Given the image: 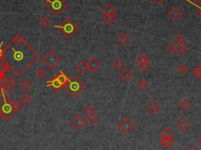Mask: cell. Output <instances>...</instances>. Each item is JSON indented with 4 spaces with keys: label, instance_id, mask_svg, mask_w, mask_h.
Instances as JSON below:
<instances>
[{
    "label": "cell",
    "instance_id": "cell-4",
    "mask_svg": "<svg viewBox=\"0 0 201 150\" xmlns=\"http://www.w3.org/2000/svg\"><path fill=\"white\" fill-rule=\"evenodd\" d=\"M44 6L54 17H58L68 8L69 4L65 0H45Z\"/></svg>",
    "mask_w": 201,
    "mask_h": 150
},
{
    "label": "cell",
    "instance_id": "cell-7",
    "mask_svg": "<svg viewBox=\"0 0 201 150\" xmlns=\"http://www.w3.org/2000/svg\"><path fill=\"white\" fill-rule=\"evenodd\" d=\"M119 130L125 135L131 133L134 128V124L129 118H124L118 125Z\"/></svg>",
    "mask_w": 201,
    "mask_h": 150
},
{
    "label": "cell",
    "instance_id": "cell-19",
    "mask_svg": "<svg viewBox=\"0 0 201 150\" xmlns=\"http://www.w3.org/2000/svg\"><path fill=\"white\" fill-rule=\"evenodd\" d=\"M10 94H11V89L7 85L0 84V95H2V98H8Z\"/></svg>",
    "mask_w": 201,
    "mask_h": 150
},
{
    "label": "cell",
    "instance_id": "cell-26",
    "mask_svg": "<svg viewBox=\"0 0 201 150\" xmlns=\"http://www.w3.org/2000/svg\"><path fill=\"white\" fill-rule=\"evenodd\" d=\"M137 68L142 72H146L148 71L151 67V64L149 63V61H145V62H140L137 63Z\"/></svg>",
    "mask_w": 201,
    "mask_h": 150
},
{
    "label": "cell",
    "instance_id": "cell-21",
    "mask_svg": "<svg viewBox=\"0 0 201 150\" xmlns=\"http://www.w3.org/2000/svg\"><path fill=\"white\" fill-rule=\"evenodd\" d=\"M20 101L21 103V105H24L25 106H28V105H30V103L32 101V98L29 95L25 93V95L20 97Z\"/></svg>",
    "mask_w": 201,
    "mask_h": 150
},
{
    "label": "cell",
    "instance_id": "cell-8",
    "mask_svg": "<svg viewBox=\"0 0 201 150\" xmlns=\"http://www.w3.org/2000/svg\"><path fill=\"white\" fill-rule=\"evenodd\" d=\"M87 124V121L81 115H76L71 122V125L73 126L75 130H81Z\"/></svg>",
    "mask_w": 201,
    "mask_h": 150
},
{
    "label": "cell",
    "instance_id": "cell-6",
    "mask_svg": "<svg viewBox=\"0 0 201 150\" xmlns=\"http://www.w3.org/2000/svg\"><path fill=\"white\" fill-rule=\"evenodd\" d=\"M0 113L2 114V118L5 120H9L13 115L15 114L13 105H12V101L10 98H4L0 102Z\"/></svg>",
    "mask_w": 201,
    "mask_h": 150
},
{
    "label": "cell",
    "instance_id": "cell-5",
    "mask_svg": "<svg viewBox=\"0 0 201 150\" xmlns=\"http://www.w3.org/2000/svg\"><path fill=\"white\" fill-rule=\"evenodd\" d=\"M60 61H61V58L60 57V56L53 50L49 51L42 57V61L50 69H54L57 64H60Z\"/></svg>",
    "mask_w": 201,
    "mask_h": 150
},
{
    "label": "cell",
    "instance_id": "cell-13",
    "mask_svg": "<svg viewBox=\"0 0 201 150\" xmlns=\"http://www.w3.org/2000/svg\"><path fill=\"white\" fill-rule=\"evenodd\" d=\"M104 15H116L117 13V9L112 5V4H108L102 10Z\"/></svg>",
    "mask_w": 201,
    "mask_h": 150
},
{
    "label": "cell",
    "instance_id": "cell-41",
    "mask_svg": "<svg viewBox=\"0 0 201 150\" xmlns=\"http://www.w3.org/2000/svg\"><path fill=\"white\" fill-rule=\"evenodd\" d=\"M17 79H15L14 78H13V77L9 78V81H8V83H7V86H8L10 89H12V88H14L16 86H17Z\"/></svg>",
    "mask_w": 201,
    "mask_h": 150
},
{
    "label": "cell",
    "instance_id": "cell-42",
    "mask_svg": "<svg viewBox=\"0 0 201 150\" xmlns=\"http://www.w3.org/2000/svg\"><path fill=\"white\" fill-rule=\"evenodd\" d=\"M98 118H97V116H95L94 114L91 115V116H89L88 117V121L90 122V123H91V124L93 125H95L97 124V123H98Z\"/></svg>",
    "mask_w": 201,
    "mask_h": 150
},
{
    "label": "cell",
    "instance_id": "cell-30",
    "mask_svg": "<svg viewBox=\"0 0 201 150\" xmlns=\"http://www.w3.org/2000/svg\"><path fill=\"white\" fill-rule=\"evenodd\" d=\"M25 42V39H24V38L22 37L20 35H17V36H16L14 39H12L10 42L16 44V45H20V44H22L23 42Z\"/></svg>",
    "mask_w": 201,
    "mask_h": 150
},
{
    "label": "cell",
    "instance_id": "cell-32",
    "mask_svg": "<svg viewBox=\"0 0 201 150\" xmlns=\"http://www.w3.org/2000/svg\"><path fill=\"white\" fill-rule=\"evenodd\" d=\"M189 71H190L189 67H188V66H186L185 64H181L178 68V73L181 75H185V73H187Z\"/></svg>",
    "mask_w": 201,
    "mask_h": 150
},
{
    "label": "cell",
    "instance_id": "cell-11",
    "mask_svg": "<svg viewBox=\"0 0 201 150\" xmlns=\"http://www.w3.org/2000/svg\"><path fill=\"white\" fill-rule=\"evenodd\" d=\"M168 16L170 18L174 21H177L182 17V12L180 9H178L177 7H174L168 12Z\"/></svg>",
    "mask_w": 201,
    "mask_h": 150
},
{
    "label": "cell",
    "instance_id": "cell-15",
    "mask_svg": "<svg viewBox=\"0 0 201 150\" xmlns=\"http://www.w3.org/2000/svg\"><path fill=\"white\" fill-rule=\"evenodd\" d=\"M133 74L128 68H126L124 70H123L120 73V78L123 81H124L125 83H127L132 79Z\"/></svg>",
    "mask_w": 201,
    "mask_h": 150
},
{
    "label": "cell",
    "instance_id": "cell-38",
    "mask_svg": "<svg viewBox=\"0 0 201 150\" xmlns=\"http://www.w3.org/2000/svg\"><path fill=\"white\" fill-rule=\"evenodd\" d=\"M47 71H46L44 68H40L38 70V72H37V76H38L39 79H44L45 77H47Z\"/></svg>",
    "mask_w": 201,
    "mask_h": 150
},
{
    "label": "cell",
    "instance_id": "cell-35",
    "mask_svg": "<svg viewBox=\"0 0 201 150\" xmlns=\"http://www.w3.org/2000/svg\"><path fill=\"white\" fill-rule=\"evenodd\" d=\"M12 105H13V108H14V112H15V113H17V111H19V110L21 108V103L19 102L18 101H17V100H14V101H12Z\"/></svg>",
    "mask_w": 201,
    "mask_h": 150
},
{
    "label": "cell",
    "instance_id": "cell-34",
    "mask_svg": "<svg viewBox=\"0 0 201 150\" xmlns=\"http://www.w3.org/2000/svg\"><path fill=\"white\" fill-rule=\"evenodd\" d=\"M148 86H149V84H148V83L145 79H141L138 82V83H137V87L139 88L141 90H145L148 87Z\"/></svg>",
    "mask_w": 201,
    "mask_h": 150
},
{
    "label": "cell",
    "instance_id": "cell-47",
    "mask_svg": "<svg viewBox=\"0 0 201 150\" xmlns=\"http://www.w3.org/2000/svg\"><path fill=\"white\" fill-rule=\"evenodd\" d=\"M198 14L201 17V7H199V10H198Z\"/></svg>",
    "mask_w": 201,
    "mask_h": 150
},
{
    "label": "cell",
    "instance_id": "cell-16",
    "mask_svg": "<svg viewBox=\"0 0 201 150\" xmlns=\"http://www.w3.org/2000/svg\"><path fill=\"white\" fill-rule=\"evenodd\" d=\"M32 87H33V83L29 79H24L20 84V88L25 92L31 90Z\"/></svg>",
    "mask_w": 201,
    "mask_h": 150
},
{
    "label": "cell",
    "instance_id": "cell-48",
    "mask_svg": "<svg viewBox=\"0 0 201 150\" xmlns=\"http://www.w3.org/2000/svg\"><path fill=\"white\" fill-rule=\"evenodd\" d=\"M187 150H196V149L194 148V147H190V148H188Z\"/></svg>",
    "mask_w": 201,
    "mask_h": 150
},
{
    "label": "cell",
    "instance_id": "cell-18",
    "mask_svg": "<svg viewBox=\"0 0 201 150\" xmlns=\"http://www.w3.org/2000/svg\"><path fill=\"white\" fill-rule=\"evenodd\" d=\"M178 107L185 112L189 111V110L190 109V108L192 107V103L190 102V100L188 99V98H184V99L178 104Z\"/></svg>",
    "mask_w": 201,
    "mask_h": 150
},
{
    "label": "cell",
    "instance_id": "cell-10",
    "mask_svg": "<svg viewBox=\"0 0 201 150\" xmlns=\"http://www.w3.org/2000/svg\"><path fill=\"white\" fill-rule=\"evenodd\" d=\"M87 67H88V70L91 73H94L98 70L100 68V63L96 57H91V59L87 62Z\"/></svg>",
    "mask_w": 201,
    "mask_h": 150
},
{
    "label": "cell",
    "instance_id": "cell-23",
    "mask_svg": "<svg viewBox=\"0 0 201 150\" xmlns=\"http://www.w3.org/2000/svg\"><path fill=\"white\" fill-rule=\"evenodd\" d=\"M159 143L165 148H168L174 143L173 138H161L159 140Z\"/></svg>",
    "mask_w": 201,
    "mask_h": 150
},
{
    "label": "cell",
    "instance_id": "cell-28",
    "mask_svg": "<svg viewBox=\"0 0 201 150\" xmlns=\"http://www.w3.org/2000/svg\"><path fill=\"white\" fill-rule=\"evenodd\" d=\"M188 51H189V48H188V46L184 42H183V43L178 44V46H177V51H178V52L179 53V54H181V55L185 54L186 53L188 52Z\"/></svg>",
    "mask_w": 201,
    "mask_h": 150
},
{
    "label": "cell",
    "instance_id": "cell-27",
    "mask_svg": "<svg viewBox=\"0 0 201 150\" xmlns=\"http://www.w3.org/2000/svg\"><path fill=\"white\" fill-rule=\"evenodd\" d=\"M161 138H174V132L169 127H166L161 132Z\"/></svg>",
    "mask_w": 201,
    "mask_h": 150
},
{
    "label": "cell",
    "instance_id": "cell-43",
    "mask_svg": "<svg viewBox=\"0 0 201 150\" xmlns=\"http://www.w3.org/2000/svg\"><path fill=\"white\" fill-rule=\"evenodd\" d=\"M9 78L10 77H8L7 75L4 76H2V77L0 79V84L7 85V83H8V81H9Z\"/></svg>",
    "mask_w": 201,
    "mask_h": 150
},
{
    "label": "cell",
    "instance_id": "cell-49",
    "mask_svg": "<svg viewBox=\"0 0 201 150\" xmlns=\"http://www.w3.org/2000/svg\"><path fill=\"white\" fill-rule=\"evenodd\" d=\"M193 2H195L196 3H199L201 2V0H193Z\"/></svg>",
    "mask_w": 201,
    "mask_h": 150
},
{
    "label": "cell",
    "instance_id": "cell-44",
    "mask_svg": "<svg viewBox=\"0 0 201 150\" xmlns=\"http://www.w3.org/2000/svg\"><path fill=\"white\" fill-rule=\"evenodd\" d=\"M2 65L4 66V68H5V69L7 70V73H8L9 71H10V70H11V67H10V65L9 64V63L7 62V61H4L3 64H2Z\"/></svg>",
    "mask_w": 201,
    "mask_h": 150
},
{
    "label": "cell",
    "instance_id": "cell-50",
    "mask_svg": "<svg viewBox=\"0 0 201 150\" xmlns=\"http://www.w3.org/2000/svg\"><path fill=\"white\" fill-rule=\"evenodd\" d=\"M199 145H200V146H201V138L199 140Z\"/></svg>",
    "mask_w": 201,
    "mask_h": 150
},
{
    "label": "cell",
    "instance_id": "cell-36",
    "mask_svg": "<svg viewBox=\"0 0 201 150\" xmlns=\"http://www.w3.org/2000/svg\"><path fill=\"white\" fill-rule=\"evenodd\" d=\"M136 61H137V63H140V62H145V61H149V57H148V56L146 55L145 54H141L137 57Z\"/></svg>",
    "mask_w": 201,
    "mask_h": 150
},
{
    "label": "cell",
    "instance_id": "cell-37",
    "mask_svg": "<svg viewBox=\"0 0 201 150\" xmlns=\"http://www.w3.org/2000/svg\"><path fill=\"white\" fill-rule=\"evenodd\" d=\"M193 75L197 79H201V66H196L193 71Z\"/></svg>",
    "mask_w": 201,
    "mask_h": 150
},
{
    "label": "cell",
    "instance_id": "cell-25",
    "mask_svg": "<svg viewBox=\"0 0 201 150\" xmlns=\"http://www.w3.org/2000/svg\"><path fill=\"white\" fill-rule=\"evenodd\" d=\"M51 24V21L50 19L47 17H42V18L39 20V25L42 28V29H46L47 28H49Z\"/></svg>",
    "mask_w": 201,
    "mask_h": 150
},
{
    "label": "cell",
    "instance_id": "cell-29",
    "mask_svg": "<svg viewBox=\"0 0 201 150\" xmlns=\"http://www.w3.org/2000/svg\"><path fill=\"white\" fill-rule=\"evenodd\" d=\"M83 113H85V114L87 115V117H89V116L94 114L95 109H94V108L91 105H87V106L83 109Z\"/></svg>",
    "mask_w": 201,
    "mask_h": 150
},
{
    "label": "cell",
    "instance_id": "cell-51",
    "mask_svg": "<svg viewBox=\"0 0 201 150\" xmlns=\"http://www.w3.org/2000/svg\"><path fill=\"white\" fill-rule=\"evenodd\" d=\"M1 119H2V114H1V113H0V120H1Z\"/></svg>",
    "mask_w": 201,
    "mask_h": 150
},
{
    "label": "cell",
    "instance_id": "cell-40",
    "mask_svg": "<svg viewBox=\"0 0 201 150\" xmlns=\"http://www.w3.org/2000/svg\"><path fill=\"white\" fill-rule=\"evenodd\" d=\"M112 65H113V67H114L115 68L120 69L124 65V63H123V61H121L120 59H116L113 61V63H112Z\"/></svg>",
    "mask_w": 201,
    "mask_h": 150
},
{
    "label": "cell",
    "instance_id": "cell-14",
    "mask_svg": "<svg viewBox=\"0 0 201 150\" xmlns=\"http://www.w3.org/2000/svg\"><path fill=\"white\" fill-rule=\"evenodd\" d=\"M54 76H55V77L57 79V80H58V81L60 82L62 85H63V86H64V87L66 86V84H67L68 82H69V78L66 76L65 73L64 72L60 71L58 73H57V74H56Z\"/></svg>",
    "mask_w": 201,
    "mask_h": 150
},
{
    "label": "cell",
    "instance_id": "cell-20",
    "mask_svg": "<svg viewBox=\"0 0 201 150\" xmlns=\"http://www.w3.org/2000/svg\"><path fill=\"white\" fill-rule=\"evenodd\" d=\"M147 109L151 114L155 115L159 113V110H160V107H159V105L156 103V101H153V102L151 103L150 105L148 106Z\"/></svg>",
    "mask_w": 201,
    "mask_h": 150
},
{
    "label": "cell",
    "instance_id": "cell-22",
    "mask_svg": "<svg viewBox=\"0 0 201 150\" xmlns=\"http://www.w3.org/2000/svg\"><path fill=\"white\" fill-rule=\"evenodd\" d=\"M117 41L123 46H125L126 44H127L128 42L130 41V37L126 33L123 32L120 35H119L117 37Z\"/></svg>",
    "mask_w": 201,
    "mask_h": 150
},
{
    "label": "cell",
    "instance_id": "cell-9",
    "mask_svg": "<svg viewBox=\"0 0 201 150\" xmlns=\"http://www.w3.org/2000/svg\"><path fill=\"white\" fill-rule=\"evenodd\" d=\"M47 87L51 88L55 93H58L63 88H65L64 86H63V85L57 80V79L55 76H54L52 79H50V80H48V81L47 82Z\"/></svg>",
    "mask_w": 201,
    "mask_h": 150
},
{
    "label": "cell",
    "instance_id": "cell-33",
    "mask_svg": "<svg viewBox=\"0 0 201 150\" xmlns=\"http://www.w3.org/2000/svg\"><path fill=\"white\" fill-rule=\"evenodd\" d=\"M166 51L168 54H174L177 51V46L174 43H169L166 47Z\"/></svg>",
    "mask_w": 201,
    "mask_h": 150
},
{
    "label": "cell",
    "instance_id": "cell-45",
    "mask_svg": "<svg viewBox=\"0 0 201 150\" xmlns=\"http://www.w3.org/2000/svg\"><path fill=\"white\" fill-rule=\"evenodd\" d=\"M0 73H4V74H7V70H6L5 68H4V66L2 65H2H0Z\"/></svg>",
    "mask_w": 201,
    "mask_h": 150
},
{
    "label": "cell",
    "instance_id": "cell-24",
    "mask_svg": "<svg viewBox=\"0 0 201 150\" xmlns=\"http://www.w3.org/2000/svg\"><path fill=\"white\" fill-rule=\"evenodd\" d=\"M102 20L107 25H112L116 22V15H104Z\"/></svg>",
    "mask_w": 201,
    "mask_h": 150
},
{
    "label": "cell",
    "instance_id": "cell-2",
    "mask_svg": "<svg viewBox=\"0 0 201 150\" xmlns=\"http://www.w3.org/2000/svg\"><path fill=\"white\" fill-rule=\"evenodd\" d=\"M87 86L85 83L78 77L76 75H73L69 79V82L67 83L65 89L66 90L69 95L72 98H76L79 95V94L86 89Z\"/></svg>",
    "mask_w": 201,
    "mask_h": 150
},
{
    "label": "cell",
    "instance_id": "cell-52",
    "mask_svg": "<svg viewBox=\"0 0 201 150\" xmlns=\"http://www.w3.org/2000/svg\"><path fill=\"white\" fill-rule=\"evenodd\" d=\"M172 150H179V149H178V148H173Z\"/></svg>",
    "mask_w": 201,
    "mask_h": 150
},
{
    "label": "cell",
    "instance_id": "cell-46",
    "mask_svg": "<svg viewBox=\"0 0 201 150\" xmlns=\"http://www.w3.org/2000/svg\"><path fill=\"white\" fill-rule=\"evenodd\" d=\"M153 1H154L156 4H158V5H160L161 3H163V2H164L165 0H153Z\"/></svg>",
    "mask_w": 201,
    "mask_h": 150
},
{
    "label": "cell",
    "instance_id": "cell-1",
    "mask_svg": "<svg viewBox=\"0 0 201 150\" xmlns=\"http://www.w3.org/2000/svg\"><path fill=\"white\" fill-rule=\"evenodd\" d=\"M5 61L11 67L10 71L17 77L21 76L33 65L38 60L39 54L26 41L20 45L10 43L6 46Z\"/></svg>",
    "mask_w": 201,
    "mask_h": 150
},
{
    "label": "cell",
    "instance_id": "cell-17",
    "mask_svg": "<svg viewBox=\"0 0 201 150\" xmlns=\"http://www.w3.org/2000/svg\"><path fill=\"white\" fill-rule=\"evenodd\" d=\"M75 69L77 70L78 73L82 75H85L87 72L89 71V70H88V67H87V62H85V61H80V62L76 65Z\"/></svg>",
    "mask_w": 201,
    "mask_h": 150
},
{
    "label": "cell",
    "instance_id": "cell-39",
    "mask_svg": "<svg viewBox=\"0 0 201 150\" xmlns=\"http://www.w3.org/2000/svg\"><path fill=\"white\" fill-rule=\"evenodd\" d=\"M184 40H185V37L182 34L178 33L176 34L175 36H174V41H175L178 44L183 43V42H184Z\"/></svg>",
    "mask_w": 201,
    "mask_h": 150
},
{
    "label": "cell",
    "instance_id": "cell-12",
    "mask_svg": "<svg viewBox=\"0 0 201 150\" xmlns=\"http://www.w3.org/2000/svg\"><path fill=\"white\" fill-rule=\"evenodd\" d=\"M176 125H177V127H178L181 131H185V130H187L190 127V122L185 118H181V120L177 123Z\"/></svg>",
    "mask_w": 201,
    "mask_h": 150
},
{
    "label": "cell",
    "instance_id": "cell-31",
    "mask_svg": "<svg viewBox=\"0 0 201 150\" xmlns=\"http://www.w3.org/2000/svg\"><path fill=\"white\" fill-rule=\"evenodd\" d=\"M2 46H3V41L0 42V62H4L6 58V51Z\"/></svg>",
    "mask_w": 201,
    "mask_h": 150
},
{
    "label": "cell",
    "instance_id": "cell-3",
    "mask_svg": "<svg viewBox=\"0 0 201 150\" xmlns=\"http://www.w3.org/2000/svg\"><path fill=\"white\" fill-rule=\"evenodd\" d=\"M54 28L59 29L63 36L67 39H71L79 31V27L72 20L71 17H67L60 25H54Z\"/></svg>",
    "mask_w": 201,
    "mask_h": 150
}]
</instances>
